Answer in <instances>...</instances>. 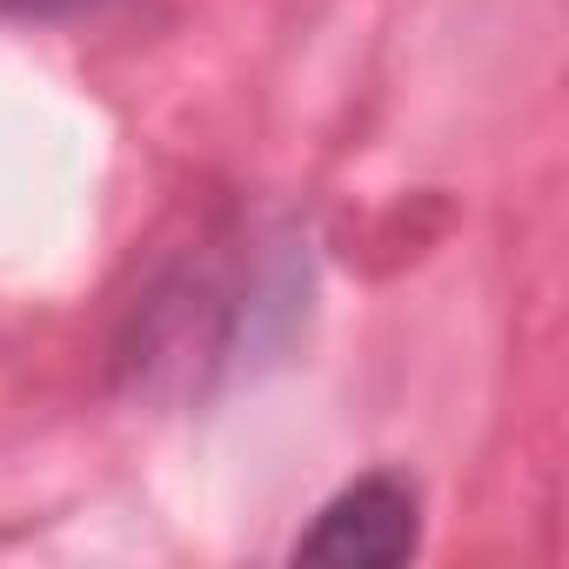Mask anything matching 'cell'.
<instances>
[{
	"instance_id": "cell-2",
	"label": "cell",
	"mask_w": 569,
	"mask_h": 569,
	"mask_svg": "<svg viewBox=\"0 0 569 569\" xmlns=\"http://www.w3.org/2000/svg\"><path fill=\"white\" fill-rule=\"evenodd\" d=\"M422 549V489L402 469H369L336 489L316 522L296 536V562H342V569H396Z\"/></svg>"
},
{
	"instance_id": "cell-3",
	"label": "cell",
	"mask_w": 569,
	"mask_h": 569,
	"mask_svg": "<svg viewBox=\"0 0 569 569\" xmlns=\"http://www.w3.org/2000/svg\"><path fill=\"white\" fill-rule=\"evenodd\" d=\"M114 0H0L8 21H81V14H101Z\"/></svg>"
},
{
	"instance_id": "cell-1",
	"label": "cell",
	"mask_w": 569,
	"mask_h": 569,
	"mask_svg": "<svg viewBox=\"0 0 569 569\" xmlns=\"http://www.w3.org/2000/svg\"><path fill=\"white\" fill-rule=\"evenodd\" d=\"M268 309H296V274L281 268V241L201 228L148 274L114 356L134 389H168L208 362H234L241 349H254Z\"/></svg>"
}]
</instances>
